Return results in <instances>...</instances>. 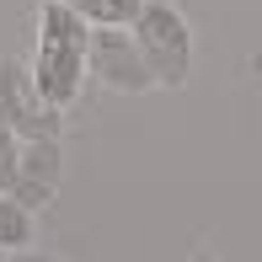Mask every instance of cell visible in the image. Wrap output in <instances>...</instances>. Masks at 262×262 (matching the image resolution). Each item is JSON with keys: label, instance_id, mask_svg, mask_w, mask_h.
Masks as SVG:
<instances>
[{"label": "cell", "instance_id": "6da1fadb", "mask_svg": "<svg viewBox=\"0 0 262 262\" xmlns=\"http://www.w3.org/2000/svg\"><path fill=\"white\" fill-rule=\"evenodd\" d=\"M86 49H91V21L75 16L64 0H43V11H38L32 86H38L43 102H54L59 113L80 97V80H86Z\"/></svg>", "mask_w": 262, "mask_h": 262}, {"label": "cell", "instance_id": "7a4b0ae2", "mask_svg": "<svg viewBox=\"0 0 262 262\" xmlns=\"http://www.w3.org/2000/svg\"><path fill=\"white\" fill-rule=\"evenodd\" d=\"M128 32H134L156 86H187V75H193V32H187L182 11L166 6V0H145L139 16L128 21Z\"/></svg>", "mask_w": 262, "mask_h": 262}, {"label": "cell", "instance_id": "3957f363", "mask_svg": "<svg viewBox=\"0 0 262 262\" xmlns=\"http://www.w3.org/2000/svg\"><path fill=\"white\" fill-rule=\"evenodd\" d=\"M0 123L16 128L21 139H59V107L43 102L32 86V70L0 59Z\"/></svg>", "mask_w": 262, "mask_h": 262}, {"label": "cell", "instance_id": "277c9868", "mask_svg": "<svg viewBox=\"0 0 262 262\" xmlns=\"http://www.w3.org/2000/svg\"><path fill=\"white\" fill-rule=\"evenodd\" d=\"M86 64H91V75H102L107 86L123 91V97H139V91L156 86V75H150V64H145V54H139L134 32H123V27H97V32H91Z\"/></svg>", "mask_w": 262, "mask_h": 262}, {"label": "cell", "instance_id": "5b68a950", "mask_svg": "<svg viewBox=\"0 0 262 262\" xmlns=\"http://www.w3.org/2000/svg\"><path fill=\"white\" fill-rule=\"evenodd\" d=\"M54 187H59V139H21V171H16L11 198L38 209L54 198Z\"/></svg>", "mask_w": 262, "mask_h": 262}, {"label": "cell", "instance_id": "8992f818", "mask_svg": "<svg viewBox=\"0 0 262 262\" xmlns=\"http://www.w3.org/2000/svg\"><path fill=\"white\" fill-rule=\"evenodd\" d=\"M64 6L75 11V16H86L91 27H128L145 0H64Z\"/></svg>", "mask_w": 262, "mask_h": 262}, {"label": "cell", "instance_id": "52a82bcc", "mask_svg": "<svg viewBox=\"0 0 262 262\" xmlns=\"http://www.w3.org/2000/svg\"><path fill=\"white\" fill-rule=\"evenodd\" d=\"M16 246H32V209L0 193V252H16Z\"/></svg>", "mask_w": 262, "mask_h": 262}, {"label": "cell", "instance_id": "ba28073f", "mask_svg": "<svg viewBox=\"0 0 262 262\" xmlns=\"http://www.w3.org/2000/svg\"><path fill=\"white\" fill-rule=\"evenodd\" d=\"M0 262H59V257H43V252H21V246H16V252H6Z\"/></svg>", "mask_w": 262, "mask_h": 262}]
</instances>
